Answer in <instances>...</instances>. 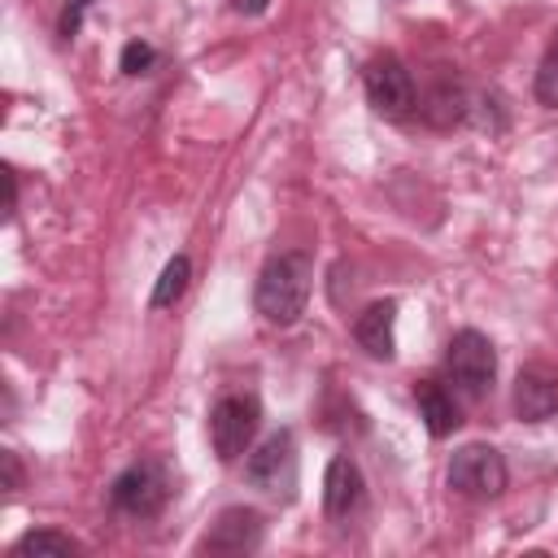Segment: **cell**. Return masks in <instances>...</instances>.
I'll use <instances>...</instances> for the list:
<instances>
[{"label": "cell", "instance_id": "obj_1", "mask_svg": "<svg viewBox=\"0 0 558 558\" xmlns=\"http://www.w3.org/2000/svg\"><path fill=\"white\" fill-rule=\"evenodd\" d=\"M310 288H314V257L301 248L275 253L253 283V305L266 323L292 327L310 305Z\"/></svg>", "mask_w": 558, "mask_h": 558}, {"label": "cell", "instance_id": "obj_2", "mask_svg": "<svg viewBox=\"0 0 558 558\" xmlns=\"http://www.w3.org/2000/svg\"><path fill=\"white\" fill-rule=\"evenodd\" d=\"M170 501V471L161 458H140L109 484V506L126 519H153Z\"/></svg>", "mask_w": 558, "mask_h": 558}, {"label": "cell", "instance_id": "obj_3", "mask_svg": "<svg viewBox=\"0 0 558 558\" xmlns=\"http://www.w3.org/2000/svg\"><path fill=\"white\" fill-rule=\"evenodd\" d=\"M445 375L453 379V388L462 397L480 401L493 388V379H497V349H493V340L484 331H475V327L453 331V340L445 344Z\"/></svg>", "mask_w": 558, "mask_h": 558}, {"label": "cell", "instance_id": "obj_4", "mask_svg": "<svg viewBox=\"0 0 558 558\" xmlns=\"http://www.w3.org/2000/svg\"><path fill=\"white\" fill-rule=\"evenodd\" d=\"M262 423V401L253 392H222L209 405V445L222 462H240L257 436Z\"/></svg>", "mask_w": 558, "mask_h": 558}, {"label": "cell", "instance_id": "obj_5", "mask_svg": "<svg viewBox=\"0 0 558 558\" xmlns=\"http://www.w3.org/2000/svg\"><path fill=\"white\" fill-rule=\"evenodd\" d=\"M506 458L493 449V445H462L453 449L449 458V488L458 497H471V501H493L506 493Z\"/></svg>", "mask_w": 558, "mask_h": 558}, {"label": "cell", "instance_id": "obj_6", "mask_svg": "<svg viewBox=\"0 0 558 558\" xmlns=\"http://www.w3.org/2000/svg\"><path fill=\"white\" fill-rule=\"evenodd\" d=\"M244 480H248L257 493L292 497V488H296V436H292V427L270 432V436L244 458Z\"/></svg>", "mask_w": 558, "mask_h": 558}, {"label": "cell", "instance_id": "obj_7", "mask_svg": "<svg viewBox=\"0 0 558 558\" xmlns=\"http://www.w3.org/2000/svg\"><path fill=\"white\" fill-rule=\"evenodd\" d=\"M362 87H366V100H371V109L375 113H384V118H410L414 113V105H418V92H414V74L405 70V61L401 57H392V52H384V57H375V61H366V70H362Z\"/></svg>", "mask_w": 558, "mask_h": 558}, {"label": "cell", "instance_id": "obj_8", "mask_svg": "<svg viewBox=\"0 0 558 558\" xmlns=\"http://www.w3.org/2000/svg\"><path fill=\"white\" fill-rule=\"evenodd\" d=\"M266 536V519L253 506H227L201 536V554H253Z\"/></svg>", "mask_w": 558, "mask_h": 558}, {"label": "cell", "instance_id": "obj_9", "mask_svg": "<svg viewBox=\"0 0 558 558\" xmlns=\"http://www.w3.org/2000/svg\"><path fill=\"white\" fill-rule=\"evenodd\" d=\"M366 506V480H362V466L349 458V453H336L327 462V475H323V510L331 523H349L357 519Z\"/></svg>", "mask_w": 558, "mask_h": 558}, {"label": "cell", "instance_id": "obj_10", "mask_svg": "<svg viewBox=\"0 0 558 558\" xmlns=\"http://www.w3.org/2000/svg\"><path fill=\"white\" fill-rule=\"evenodd\" d=\"M514 414L523 423H545L558 414V371L545 362H532L514 379Z\"/></svg>", "mask_w": 558, "mask_h": 558}, {"label": "cell", "instance_id": "obj_11", "mask_svg": "<svg viewBox=\"0 0 558 558\" xmlns=\"http://www.w3.org/2000/svg\"><path fill=\"white\" fill-rule=\"evenodd\" d=\"M392 327H397V301H371V305L353 318V340L362 344V353H366V357L388 362V357H392V349H397Z\"/></svg>", "mask_w": 558, "mask_h": 558}, {"label": "cell", "instance_id": "obj_12", "mask_svg": "<svg viewBox=\"0 0 558 558\" xmlns=\"http://www.w3.org/2000/svg\"><path fill=\"white\" fill-rule=\"evenodd\" d=\"M414 405H418V418L432 436H453L462 414H458V401L453 392L440 384V379H418L414 384Z\"/></svg>", "mask_w": 558, "mask_h": 558}, {"label": "cell", "instance_id": "obj_13", "mask_svg": "<svg viewBox=\"0 0 558 558\" xmlns=\"http://www.w3.org/2000/svg\"><path fill=\"white\" fill-rule=\"evenodd\" d=\"M466 109H471L466 87H462V83H453V78H440V83L432 87L427 105H423V118H427L432 126H458V122L466 118Z\"/></svg>", "mask_w": 558, "mask_h": 558}, {"label": "cell", "instance_id": "obj_14", "mask_svg": "<svg viewBox=\"0 0 558 558\" xmlns=\"http://www.w3.org/2000/svg\"><path fill=\"white\" fill-rule=\"evenodd\" d=\"M9 554L13 558H74L78 554V541L65 536V532H57V527H35V532L17 536Z\"/></svg>", "mask_w": 558, "mask_h": 558}, {"label": "cell", "instance_id": "obj_15", "mask_svg": "<svg viewBox=\"0 0 558 558\" xmlns=\"http://www.w3.org/2000/svg\"><path fill=\"white\" fill-rule=\"evenodd\" d=\"M187 279H192V262L183 253L170 257L166 270H161V279H157V288H153V310H170L187 292Z\"/></svg>", "mask_w": 558, "mask_h": 558}, {"label": "cell", "instance_id": "obj_16", "mask_svg": "<svg viewBox=\"0 0 558 558\" xmlns=\"http://www.w3.org/2000/svg\"><path fill=\"white\" fill-rule=\"evenodd\" d=\"M536 100L545 109H558V39L545 48V57L536 65Z\"/></svg>", "mask_w": 558, "mask_h": 558}, {"label": "cell", "instance_id": "obj_17", "mask_svg": "<svg viewBox=\"0 0 558 558\" xmlns=\"http://www.w3.org/2000/svg\"><path fill=\"white\" fill-rule=\"evenodd\" d=\"M153 65H157V48H153V44H144V39H131V44L122 48V74L140 78V74H148Z\"/></svg>", "mask_w": 558, "mask_h": 558}, {"label": "cell", "instance_id": "obj_18", "mask_svg": "<svg viewBox=\"0 0 558 558\" xmlns=\"http://www.w3.org/2000/svg\"><path fill=\"white\" fill-rule=\"evenodd\" d=\"M87 4H92V0H65V13H61V39H74V35H78Z\"/></svg>", "mask_w": 558, "mask_h": 558}, {"label": "cell", "instance_id": "obj_19", "mask_svg": "<svg viewBox=\"0 0 558 558\" xmlns=\"http://www.w3.org/2000/svg\"><path fill=\"white\" fill-rule=\"evenodd\" d=\"M0 466H4V488L17 493L22 488V462H17V453L13 449H0Z\"/></svg>", "mask_w": 558, "mask_h": 558}, {"label": "cell", "instance_id": "obj_20", "mask_svg": "<svg viewBox=\"0 0 558 558\" xmlns=\"http://www.w3.org/2000/svg\"><path fill=\"white\" fill-rule=\"evenodd\" d=\"M231 9L244 13V17H262V13L270 9V0H231Z\"/></svg>", "mask_w": 558, "mask_h": 558}, {"label": "cell", "instance_id": "obj_21", "mask_svg": "<svg viewBox=\"0 0 558 558\" xmlns=\"http://www.w3.org/2000/svg\"><path fill=\"white\" fill-rule=\"evenodd\" d=\"M4 183H9V214H13L17 209V174L9 166H4Z\"/></svg>", "mask_w": 558, "mask_h": 558}]
</instances>
